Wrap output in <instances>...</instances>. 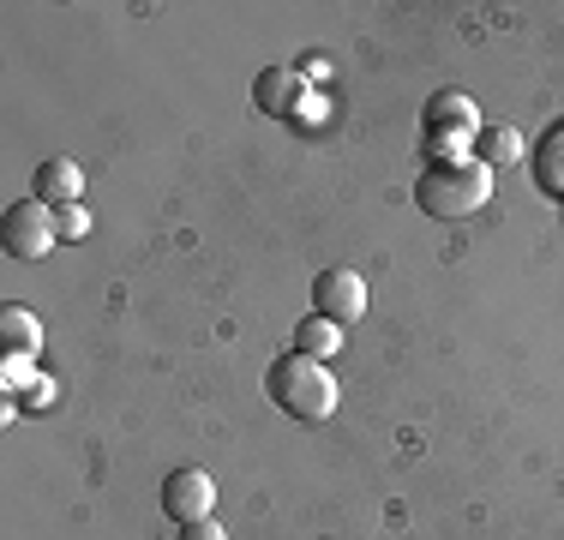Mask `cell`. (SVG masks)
<instances>
[{"mask_svg": "<svg viewBox=\"0 0 564 540\" xmlns=\"http://www.w3.org/2000/svg\"><path fill=\"white\" fill-rule=\"evenodd\" d=\"M31 198H43L48 210L78 205V198H85V174H78V162L73 156H48L43 169L31 174Z\"/></svg>", "mask_w": 564, "mask_h": 540, "instance_id": "7", "label": "cell"}, {"mask_svg": "<svg viewBox=\"0 0 564 540\" xmlns=\"http://www.w3.org/2000/svg\"><path fill=\"white\" fill-rule=\"evenodd\" d=\"M475 156L487 162V169H505V162L529 156V144H522V132L510 127V120H487V127L475 132Z\"/></svg>", "mask_w": 564, "mask_h": 540, "instance_id": "10", "label": "cell"}, {"mask_svg": "<svg viewBox=\"0 0 564 540\" xmlns=\"http://www.w3.org/2000/svg\"><path fill=\"white\" fill-rule=\"evenodd\" d=\"M343 348V324H330L325 313H306L294 324V355H313V360H330Z\"/></svg>", "mask_w": 564, "mask_h": 540, "instance_id": "11", "label": "cell"}, {"mask_svg": "<svg viewBox=\"0 0 564 540\" xmlns=\"http://www.w3.org/2000/svg\"><path fill=\"white\" fill-rule=\"evenodd\" d=\"M529 162H534V181H541V193H546V198H564V127L546 132L541 151H534Z\"/></svg>", "mask_w": 564, "mask_h": 540, "instance_id": "12", "label": "cell"}, {"mask_svg": "<svg viewBox=\"0 0 564 540\" xmlns=\"http://www.w3.org/2000/svg\"><path fill=\"white\" fill-rule=\"evenodd\" d=\"M55 228H61V235H90V210L85 205H66V210H55Z\"/></svg>", "mask_w": 564, "mask_h": 540, "instance_id": "13", "label": "cell"}, {"mask_svg": "<svg viewBox=\"0 0 564 540\" xmlns=\"http://www.w3.org/2000/svg\"><path fill=\"white\" fill-rule=\"evenodd\" d=\"M24 402H31V409H48V402H55V385H48V378H31V385H24Z\"/></svg>", "mask_w": 564, "mask_h": 540, "instance_id": "15", "label": "cell"}, {"mask_svg": "<svg viewBox=\"0 0 564 540\" xmlns=\"http://www.w3.org/2000/svg\"><path fill=\"white\" fill-rule=\"evenodd\" d=\"M313 313H325L330 324H355L360 313H367V282H360V270L348 264H330L313 277Z\"/></svg>", "mask_w": 564, "mask_h": 540, "instance_id": "5", "label": "cell"}, {"mask_svg": "<svg viewBox=\"0 0 564 540\" xmlns=\"http://www.w3.org/2000/svg\"><path fill=\"white\" fill-rule=\"evenodd\" d=\"M487 127L480 120V102L468 90H433L426 97V115H421V132H426V162H451V156H475L468 139Z\"/></svg>", "mask_w": 564, "mask_h": 540, "instance_id": "3", "label": "cell"}, {"mask_svg": "<svg viewBox=\"0 0 564 540\" xmlns=\"http://www.w3.org/2000/svg\"><path fill=\"white\" fill-rule=\"evenodd\" d=\"M252 102H259V115H294L306 102V78L289 73V66H264L252 78Z\"/></svg>", "mask_w": 564, "mask_h": 540, "instance_id": "8", "label": "cell"}, {"mask_svg": "<svg viewBox=\"0 0 564 540\" xmlns=\"http://www.w3.org/2000/svg\"><path fill=\"white\" fill-rule=\"evenodd\" d=\"M181 540H228L217 517H198V522H181Z\"/></svg>", "mask_w": 564, "mask_h": 540, "instance_id": "14", "label": "cell"}, {"mask_svg": "<svg viewBox=\"0 0 564 540\" xmlns=\"http://www.w3.org/2000/svg\"><path fill=\"white\" fill-rule=\"evenodd\" d=\"M264 390H271V402L282 414H294V421H325V414L337 409V397H343L337 378H330V360H313V355L271 360Z\"/></svg>", "mask_w": 564, "mask_h": 540, "instance_id": "2", "label": "cell"}, {"mask_svg": "<svg viewBox=\"0 0 564 540\" xmlns=\"http://www.w3.org/2000/svg\"><path fill=\"white\" fill-rule=\"evenodd\" d=\"M61 228H55V210L43 205V198H24V205L7 210V223H0V247L12 252V259H43V252H55Z\"/></svg>", "mask_w": 564, "mask_h": 540, "instance_id": "4", "label": "cell"}, {"mask_svg": "<svg viewBox=\"0 0 564 540\" xmlns=\"http://www.w3.org/2000/svg\"><path fill=\"white\" fill-rule=\"evenodd\" d=\"M36 348H43V324H36V313L0 306V355L7 360H36Z\"/></svg>", "mask_w": 564, "mask_h": 540, "instance_id": "9", "label": "cell"}, {"mask_svg": "<svg viewBox=\"0 0 564 540\" xmlns=\"http://www.w3.org/2000/svg\"><path fill=\"white\" fill-rule=\"evenodd\" d=\"M492 198V169L480 156H451V162H426L414 181V205L438 223H463Z\"/></svg>", "mask_w": 564, "mask_h": 540, "instance_id": "1", "label": "cell"}, {"mask_svg": "<svg viewBox=\"0 0 564 540\" xmlns=\"http://www.w3.org/2000/svg\"><path fill=\"white\" fill-rule=\"evenodd\" d=\"M210 505H217V480H210L205 468H174V475L163 480V510L174 522L210 517Z\"/></svg>", "mask_w": 564, "mask_h": 540, "instance_id": "6", "label": "cell"}]
</instances>
